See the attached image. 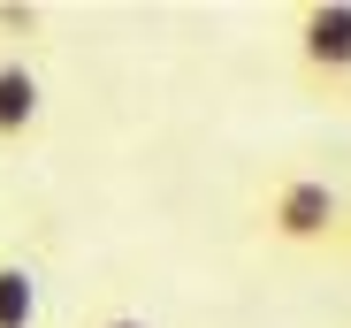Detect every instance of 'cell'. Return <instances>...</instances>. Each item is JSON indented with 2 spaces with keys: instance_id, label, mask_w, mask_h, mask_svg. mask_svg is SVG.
<instances>
[{
  "instance_id": "obj_1",
  "label": "cell",
  "mask_w": 351,
  "mask_h": 328,
  "mask_svg": "<svg viewBox=\"0 0 351 328\" xmlns=\"http://www.w3.org/2000/svg\"><path fill=\"white\" fill-rule=\"evenodd\" d=\"M260 229H267L275 244H290V252H321V244H336V237L351 229V206H343V191H336L328 176L290 168V176H275V184L260 191Z\"/></svg>"
},
{
  "instance_id": "obj_2",
  "label": "cell",
  "mask_w": 351,
  "mask_h": 328,
  "mask_svg": "<svg viewBox=\"0 0 351 328\" xmlns=\"http://www.w3.org/2000/svg\"><path fill=\"white\" fill-rule=\"evenodd\" d=\"M290 38H298V69L321 92H351V0H306Z\"/></svg>"
},
{
  "instance_id": "obj_3",
  "label": "cell",
  "mask_w": 351,
  "mask_h": 328,
  "mask_svg": "<svg viewBox=\"0 0 351 328\" xmlns=\"http://www.w3.org/2000/svg\"><path fill=\"white\" fill-rule=\"evenodd\" d=\"M46 115V84L23 53H0V145H23Z\"/></svg>"
},
{
  "instance_id": "obj_4",
  "label": "cell",
  "mask_w": 351,
  "mask_h": 328,
  "mask_svg": "<svg viewBox=\"0 0 351 328\" xmlns=\"http://www.w3.org/2000/svg\"><path fill=\"white\" fill-rule=\"evenodd\" d=\"M0 328H38V275L23 260H0Z\"/></svg>"
},
{
  "instance_id": "obj_5",
  "label": "cell",
  "mask_w": 351,
  "mask_h": 328,
  "mask_svg": "<svg viewBox=\"0 0 351 328\" xmlns=\"http://www.w3.org/2000/svg\"><path fill=\"white\" fill-rule=\"evenodd\" d=\"M46 23V8H31V0H0V31H8V38H31Z\"/></svg>"
},
{
  "instance_id": "obj_6",
  "label": "cell",
  "mask_w": 351,
  "mask_h": 328,
  "mask_svg": "<svg viewBox=\"0 0 351 328\" xmlns=\"http://www.w3.org/2000/svg\"><path fill=\"white\" fill-rule=\"evenodd\" d=\"M92 328H153V320H145V313H99Z\"/></svg>"
}]
</instances>
